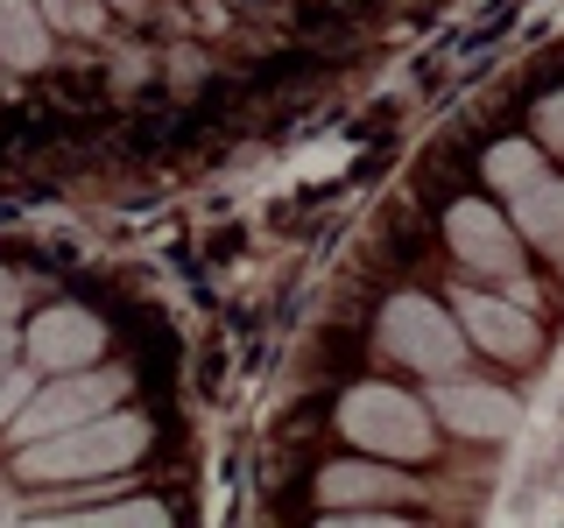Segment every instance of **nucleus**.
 I'll use <instances>...</instances> for the list:
<instances>
[{
	"label": "nucleus",
	"instance_id": "nucleus-1",
	"mask_svg": "<svg viewBox=\"0 0 564 528\" xmlns=\"http://www.w3.org/2000/svg\"><path fill=\"white\" fill-rule=\"evenodd\" d=\"M149 451V416L134 409H106L93 422H70V430H50L22 444L14 458V472L35 486H70V480H113V472H128L134 458Z\"/></svg>",
	"mask_w": 564,
	"mask_h": 528
},
{
	"label": "nucleus",
	"instance_id": "nucleus-2",
	"mask_svg": "<svg viewBox=\"0 0 564 528\" xmlns=\"http://www.w3.org/2000/svg\"><path fill=\"white\" fill-rule=\"evenodd\" d=\"M339 430L360 444L367 458H395V465H423L437 451V430H431V409L416 395L388 381H367L339 402Z\"/></svg>",
	"mask_w": 564,
	"mask_h": 528
},
{
	"label": "nucleus",
	"instance_id": "nucleus-3",
	"mask_svg": "<svg viewBox=\"0 0 564 528\" xmlns=\"http://www.w3.org/2000/svg\"><path fill=\"white\" fill-rule=\"evenodd\" d=\"M375 339H381L388 360H402L410 374H431V381L466 374V324H458L445 304L416 296V289H402V296H388V304H381Z\"/></svg>",
	"mask_w": 564,
	"mask_h": 528
},
{
	"label": "nucleus",
	"instance_id": "nucleus-4",
	"mask_svg": "<svg viewBox=\"0 0 564 528\" xmlns=\"http://www.w3.org/2000/svg\"><path fill=\"white\" fill-rule=\"evenodd\" d=\"M120 395H128V374H85V366H70V374H57L50 387H35L22 402V416L8 422V437L14 444H35V437H50V430H70V422H93L106 409H120Z\"/></svg>",
	"mask_w": 564,
	"mask_h": 528
},
{
	"label": "nucleus",
	"instance_id": "nucleus-5",
	"mask_svg": "<svg viewBox=\"0 0 564 528\" xmlns=\"http://www.w3.org/2000/svg\"><path fill=\"white\" fill-rule=\"evenodd\" d=\"M445 240H452V261H458V268L494 275V282H508V289L522 296V246H516L508 219L487 198H458L445 211Z\"/></svg>",
	"mask_w": 564,
	"mask_h": 528
},
{
	"label": "nucleus",
	"instance_id": "nucleus-6",
	"mask_svg": "<svg viewBox=\"0 0 564 528\" xmlns=\"http://www.w3.org/2000/svg\"><path fill=\"white\" fill-rule=\"evenodd\" d=\"M431 416L445 422L452 437H473V444H494V437H508L522 422V409H516V395H508V387L458 381V374H445V381L431 387Z\"/></svg>",
	"mask_w": 564,
	"mask_h": 528
},
{
	"label": "nucleus",
	"instance_id": "nucleus-7",
	"mask_svg": "<svg viewBox=\"0 0 564 528\" xmlns=\"http://www.w3.org/2000/svg\"><path fill=\"white\" fill-rule=\"evenodd\" d=\"M452 317L466 324V345L494 352V360H529L543 339H536V317L529 304H501V296H480V289H458L452 296Z\"/></svg>",
	"mask_w": 564,
	"mask_h": 528
},
{
	"label": "nucleus",
	"instance_id": "nucleus-8",
	"mask_svg": "<svg viewBox=\"0 0 564 528\" xmlns=\"http://www.w3.org/2000/svg\"><path fill=\"white\" fill-rule=\"evenodd\" d=\"M29 360L43 366V374H70V366H93L99 352H106V324L93 310H78V304H57V310H43L29 324Z\"/></svg>",
	"mask_w": 564,
	"mask_h": 528
},
{
	"label": "nucleus",
	"instance_id": "nucleus-9",
	"mask_svg": "<svg viewBox=\"0 0 564 528\" xmlns=\"http://www.w3.org/2000/svg\"><path fill=\"white\" fill-rule=\"evenodd\" d=\"M50 14L43 0H0V64L8 70H43L50 64Z\"/></svg>",
	"mask_w": 564,
	"mask_h": 528
},
{
	"label": "nucleus",
	"instance_id": "nucleus-10",
	"mask_svg": "<svg viewBox=\"0 0 564 528\" xmlns=\"http://www.w3.org/2000/svg\"><path fill=\"white\" fill-rule=\"evenodd\" d=\"M508 219H516V233L522 240H536V246H564V176H529V184L508 198Z\"/></svg>",
	"mask_w": 564,
	"mask_h": 528
},
{
	"label": "nucleus",
	"instance_id": "nucleus-11",
	"mask_svg": "<svg viewBox=\"0 0 564 528\" xmlns=\"http://www.w3.org/2000/svg\"><path fill=\"white\" fill-rule=\"evenodd\" d=\"M317 493H325V507H360V501H402L410 480L395 472V458L388 465H325Z\"/></svg>",
	"mask_w": 564,
	"mask_h": 528
},
{
	"label": "nucleus",
	"instance_id": "nucleus-12",
	"mask_svg": "<svg viewBox=\"0 0 564 528\" xmlns=\"http://www.w3.org/2000/svg\"><path fill=\"white\" fill-rule=\"evenodd\" d=\"M480 169H487V184L501 190V198H516L529 176H543V148L536 141H494V148L480 155Z\"/></svg>",
	"mask_w": 564,
	"mask_h": 528
},
{
	"label": "nucleus",
	"instance_id": "nucleus-13",
	"mask_svg": "<svg viewBox=\"0 0 564 528\" xmlns=\"http://www.w3.org/2000/svg\"><path fill=\"white\" fill-rule=\"evenodd\" d=\"M35 395V374H14V366H0V422L22 416V402Z\"/></svg>",
	"mask_w": 564,
	"mask_h": 528
},
{
	"label": "nucleus",
	"instance_id": "nucleus-14",
	"mask_svg": "<svg viewBox=\"0 0 564 528\" xmlns=\"http://www.w3.org/2000/svg\"><path fill=\"white\" fill-rule=\"evenodd\" d=\"M85 521H170L163 501H120V507H93Z\"/></svg>",
	"mask_w": 564,
	"mask_h": 528
},
{
	"label": "nucleus",
	"instance_id": "nucleus-15",
	"mask_svg": "<svg viewBox=\"0 0 564 528\" xmlns=\"http://www.w3.org/2000/svg\"><path fill=\"white\" fill-rule=\"evenodd\" d=\"M536 134H543V148H564V92L536 99Z\"/></svg>",
	"mask_w": 564,
	"mask_h": 528
},
{
	"label": "nucleus",
	"instance_id": "nucleus-16",
	"mask_svg": "<svg viewBox=\"0 0 564 528\" xmlns=\"http://www.w3.org/2000/svg\"><path fill=\"white\" fill-rule=\"evenodd\" d=\"M8 317H14V275L0 268V324H8Z\"/></svg>",
	"mask_w": 564,
	"mask_h": 528
},
{
	"label": "nucleus",
	"instance_id": "nucleus-17",
	"mask_svg": "<svg viewBox=\"0 0 564 528\" xmlns=\"http://www.w3.org/2000/svg\"><path fill=\"white\" fill-rule=\"evenodd\" d=\"M14 345H22V339H14V331H8V324H0V366H8V360H14Z\"/></svg>",
	"mask_w": 564,
	"mask_h": 528
},
{
	"label": "nucleus",
	"instance_id": "nucleus-18",
	"mask_svg": "<svg viewBox=\"0 0 564 528\" xmlns=\"http://www.w3.org/2000/svg\"><path fill=\"white\" fill-rule=\"evenodd\" d=\"M113 8H149V0H113Z\"/></svg>",
	"mask_w": 564,
	"mask_h": 528
}]
</instances>
